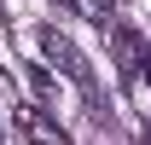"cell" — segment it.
I'll return each mask as SVG.
<instances>
[{
    "mask_svg": "<svg viewBox=\"0 0 151 145\" xmlns=\"http://www.w3.org/2000/svg\"><path fill=\"white\" fill-rule=\"evenodd\" d=\"M41 58H47V64H58V70L70 75L81 93H93V64L81 58V47H76L70 35H58V29H41Z\"/></svg>",
    "mask_w": 151,
    "mask_h": 145,
    "instance_id": "obj_1",
    "label": "cell"
},
{
    "mask_svg": "<svg viewBox=\"0 0 151 145\" xmlns=\"http://www.w3.org/2000/svg\"><path fill=\"white\" fill-rule=\"evenodd\" d=\"M18 128H23L35 145H70V134H64V128H58L41 105H18Z\"/></svg>",
    "mask_w": 151,
    "mask_h": 145,
    "instance_id": "obj_2",
    "label": "cell"
},
{
    "mask_svg": "<svg viewBox=\"0 0 151 145\" xmlns=\"http://www.w3.org/2000/svg\"><path fill=\"white\" fill-rule=\"evenodd\" d=\"M29 81H35V93H41V99H52V93H58V81L41 70V64H29Z\"/></svg>",
    "mask_w": 151,
    "mask_h": 145,
    "instance_id": "obj_3",
    "label": "cell"
},
{
    "mask_svg": "<svg viewBox=\"0 0 151 145\" xmlns=\"http://www.w3.org/2000/svg\"><path fill=\"white\" fill-rule=\"evenodd\" d=\"M58 6H64V12H76V6H81V0H58Z\"/></svg>",
    "mask_w": 151,
    "mask_h": 145,
    "instance_id": "obj_4",
    "label": "cell"
}]
</instances>
